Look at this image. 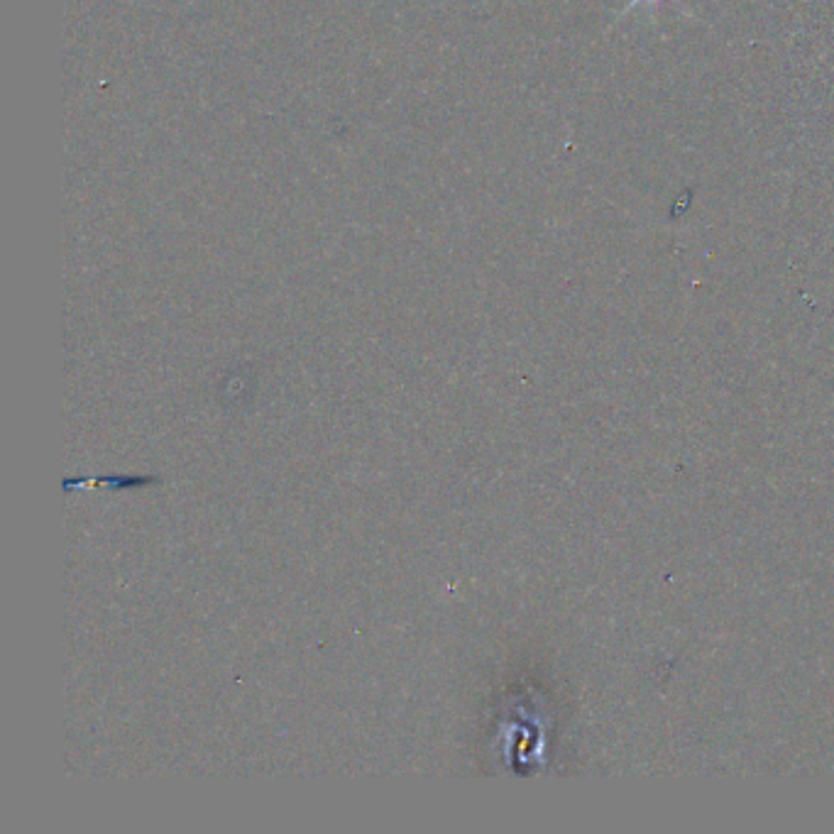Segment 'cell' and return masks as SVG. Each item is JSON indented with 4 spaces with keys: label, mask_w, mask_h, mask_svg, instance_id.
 <instances>
[{
    "label": "cell",
    "mask_w": 834,
    "mask_h": 834,
    "mask_svg": "<svg viewBox=\"0 0 834 834\" xmlns=\"http://www.w3.org/2000/svg\"><path fill=\"white\" fill-rule=\"evenodd\" d=\"M634 3H636V0H634Z\"/></svg>",
    "instance_id": "6da1fadb"
}]
</instances>
